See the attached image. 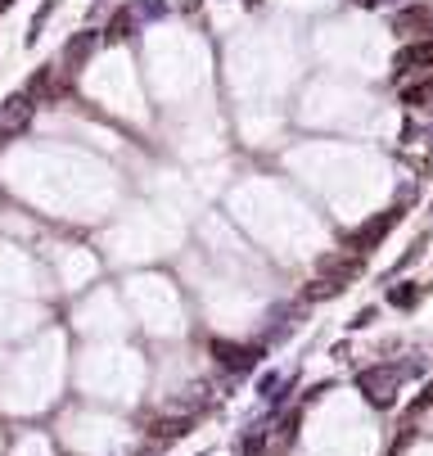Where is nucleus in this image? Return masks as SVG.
<instances>
[{
	"label": "nucleus",
	"mask_w": 433,
	"mask_h": 456,
	"mask_svg": "<svg viewBox=\"0 0 433 456\" xmlns=\"http://www.w3.org/2000/svg\"><path fill=\"white\" fill-rule=\"evenodd\" d=\"M398 384H402V371H398V366H370V371L356 375V389H361L375 406H393Z\"/></svg>",
	"instance_id": "nucleus-1"
},
{
	"label": "nucleus",
	"mask_w": 433,
	"mask_h": 456,
	"mask_svg": "<svg viewBox=\"0 0 433 456\" xmlns=\"http://www.w3.org/2000/svg\"><path fill=\"white\" fill-rule=\"evenodd\" d=\"M411 72H429V77H433V41H429V36H424V41L402 45V50L393 55V82L411 77Z\"/></svg>",
	"instance_id": "nucleus-2"
},
{
	"label": "nucleus",
	"mask_w": 433,
	"mask_h": 456,
	"mask_svg": "<svg viewBox=\"0 0 433 456\" xmlns=\"http://www.w3.org/2000/svg\"><path fill=\"white\" fill-rule=\"evenodd\" d=\"M32 95H9L5 104H0V140H9V135H18V131H28V122H32Z\"/></svg>",
	"instance_id": "nucleus-3"
},
{
	"label": "nucleus",
	"mask_w": 433,
	"mask_h": 456,
	"mask_svg": "<svg viewBox=\"0 0 433 456\" xmlns=\"http://www.w3.org/2000/svg\"><path fill=\"white\" fill-rule=\"evenodd\" d=\"M213 357H217L221 366H230V371H249V366H257L262 348H244V343H226V339H217V343H213Z\"/></svg>",
	"instance_id": "nucleus-4"
},
{
	"label": "nucleus",
	"mask_w": 433,
	"mask_h": 456,
	"mask_svg": "<svg viewBox=\"0 0 433 456\" xmlns=\"http://www.w3.org/2000/svg\"><path fill=\"white\" fill-rule=\"evenodd\" d=\"M398 217H402V208H388V213H383L379 221H370L361 235H352V240H348V249H352V253H370V244H375V240H383V230H388Z\"/></svg>",
	"instance_id": "nucleus-5"
},
{
	"label": "nucleus",
	"mask_w": 433,
	"mask_h": 456,
	"mask_svg": "<svg viewBox=\"0 0 433 456\" xmlns=\"http://www.w3.org/2000/svg\"><path fill=\"white\" fill-rule=\"evenodd\" d=\"M91 45H95L91 32H81L77 41H68V50H64V72H72V77H77L81 64H86V55H91Z\"/></svg>",
	"instance_id": "nucleus-6"
},
{
	"label": "nucleus",
	"mask_w": 433,
	"mask_h": 456,
	"mask_svg": "<svg viewBox=\"0 0 433 456\" xmlns=\"http://www.w3.org/2000/svg\"><path fill=\"white\" fill-rule=\"evenodd\" d=\"M406 104H411V109H424V113H433V77H424V82H420V86H406Z\"/></svg>",
	"instance_id": "nucleus-7"
},
{
	"label": "nucleus",
	"mask_w": 433,
	"mask_h": 456,
	"mask_svg": "<svg viewBox=\"0 0 433 456\" xmlns=\"http://www.w3.org/2000/svg\"><path fill=\"white\" fill-rule=\"evenodd\" d=\"M433 14L429 9H406V14H398V32H411V28H429Z\"/></svg>",
	"instance_id": "nucleus-8"
},
{
	"label": "nucleus",
	"mask_w": 433,
	"mask_h": 456,
	"mask_svg": "<svg viewBox=\"0 0 433 456\" xmlns=\"http://www.w3.org/2000/svg\"><path fill=\"white\" fill-rule=\"evenodd\" d=\"M131 9H122V14L113 18V23H108V41H122V36H131Z\"/></svg>",
	"instance_id": "nucleus-9"
},
{
	"label": "nucleus",
	"mask_w": 433,
	"mask_h": 456,
	"mask_svg": "<svg viewBox=\"0 0 433 456\" xmlns=\"http://www.w3.org/2000/svg\"><path fill=\"white\" fill-rule=\"evenodd\" d=\"M429 406H433V384H424V393H420V398L411 402V411H406V416H411V421H415V416H424Z\"/></svg>",
	"instance_id": "nucleus-10"
},
{
	"label": "nucleus",
	"mask_w": 433,
	"mask_h": 456,
	"mask_svg": "<svg viewBox=\"0 0 433 456\" xmlns=\"http://www.w3.org/2000/svg\"><path fill=\"white\" fill-rule=\"evenodd\" d=\"M330 294H339V285H334V280H316V285L307 289V299H330Z\"/></svg>",
	"instance_id": "nucleus-11"
},
{
	"label": "nucleus",
	"mask_w": 433,
	"mask_h": 456,
	"mask_svg": "<svg viewBox=\"0 0 433 456\" xmlns=\"http://www.w3.org/2000/svg\"><path fill=\"white\" fill-rule=\"evenodd\" d=\"M176 434H185V421H163L158 425V438H176Z\"/></svg>",
	"instance_id": "nucleus-12"
},
{
	"label": "nucleus",
	"mask_w": 433,
	"mask_h": 456,
	"mask_svg": "<svg viewBox=\"0 0 433 456\" xmlns=\"http://www.w3.org/2000/svg\"><path fill=\"white\" fill-rule=\"evenodd\" d=\"M393 303H402V307H411V303H415V289H393Z\"/></svg>",
	"instance_id": "nucleus-13"
},
{
	"label": "nucleus",
	"mask_w": 433,
	"mask_h": 456,
	"mask_svg": "<svg viewBox=\"0 0 433 456\" xmlns=\"http://www.w3.org/2000/svg\"><path fill=\"white\" fill-rule=\"evenodd\" d=\"M352 5H379V0H352Z\"/></svg>",
	"instance_id": "nucleus-14"
}]
</instances>
